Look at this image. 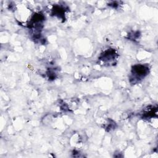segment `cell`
I'll list each match as a JSON object with an SVG mask.
<instances>
[{"label":"cell","mask_w":158,"mask_h":158,"mask_svg":"<svg viewBox=\"0 0 158 158\" xmlns=\"http://www.w3.org/2000/svg\"><path fill=\"white\" fill-rule=\"evenodd\" d=\"M149 69L144 65H136L132 69V78L133 80L138 81L148 75Z\"/></svg>","instance_id":"obj_1"},{"label":"cell","mask_w":158,"mask_h":158,"mask_svg":"<svg viewBox=\"0 0 158 158\" xmlns=\"http://www.w3.org/2000/svg\"><path fill=\"white\" fill-rule=\"evenodd\" d=\"M115 54L114 50L108 49L104 52L103 55H102V60L104 62L105 61L110 62V60H112V59L115 58Z\"/></svg>","instance_id":"obj_2"}]
</instances>
